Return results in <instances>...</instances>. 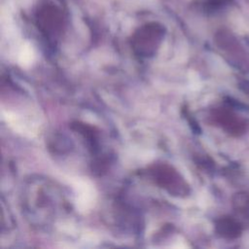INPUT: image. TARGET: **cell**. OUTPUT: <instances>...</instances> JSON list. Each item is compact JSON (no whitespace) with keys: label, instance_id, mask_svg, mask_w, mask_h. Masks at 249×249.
<instances>
[{"label":"cell","instance_id":"obj_1","mask_svg":"<svg viewBox=\"0 0 249 249\" xmlns=\"http://www.w3.org/2000/svg\"><path fill=\"white\" fill-rule=\"evenodd\" d=\"M77 192V205L81 210H88L94 200L93 189L88 182H79L75 187Z\"/></svg>","mask_w":249,"mask_h":249},{"label":"cell","instance_id":"obj_2","mask_svg":"<svg viewBox=\"0 0 249 249\" xmlns=\"http://www.w3.org/2000/svg\"><path fill=\"white\" fill-rule=\"evenodd\" d=\"M34 58V52L33 49L31 47L30 44L25 43L20 52H19V55H18V61L22 66H28L32 63Z\"/></svg>","mask_w":249,"mask_h":249},{"label":"cell","instance_id":"obj_3","mask_svg":"<svg viewBox=\"0 0 249 249\" xmlns=\"http://www.w3.org/2000/svg\"><path fill=\"white\" fill-rule=\"evenodd\" d=\"M221 231L229 237H237L241 233V228L237 223L230 220L223 223L221 226Z\"/></svg>","mask_w":249,"mask_h":249},{"label":"cell","instance_id":"obj_4","mask_svg":"<svg viewBox=\"0 0 249 249\" xmlns=\"http://www.w3.org/2000/svg\"><path fill=\"white\" fill-rule=\"evenodd\" d=\"M237 207L240 208L244 213L249 216V194L241 193L236 196V202Z\"/></svg>","mask_w":249,"mask_h":249}]
</instances>
